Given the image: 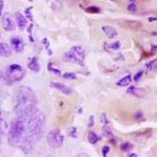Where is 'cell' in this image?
I'll use <instances>...</instances> for the list:
<instances>
[{
	"label": "cell",
	"mask_w": 157,
	"mask_h": 157,
	"mask_svg": "<svg viewBox=\"0 0 157 157\" xmlns=\"http://www.w3.org/2000/svg\"><path fill=\"white\" fill-rule=\"evenodd\" d=\"M64 137L58 129H53L47 134V141L50 147L53 148H61L64 144Z\"/></svg>",
	"instance_id": "cell-6"
},
{
	"label": "cell",
	"mask_w": 157,
	"mask_h": 157,
	"mask_svg": "<svg viewBox=\"0 0 157 157\" xmlns=\"http://www.w3.org/2000/svg\"><path fill=\"white\" fill-rule=\"evenodd\" d=\"M30 1H32V0H30Z\"/></svg>",
	"instance_id": "cell-39"
},
{
	"label": "cell",
	"mask_w": 157,
	"mask_h": 157,
	"mask_svg": "<svg viewBox=\"0 0 157 157\" xmlns=\"http://www.w3.org/2000/svg\"><path fill=\"white\" fill-rule=\"evenodd\" d=\"M1 17L2 27L6 32H12L16 28V21H14L13 17L10 13H5Z\"/></svg>",
	"instance_id": "cell-7"
},
{
	"label": "cell",
	"mask_w": 157,
	"mask_h": 157,
	"mask_svg": "<svg viewBox=\"0 0 157 157\" xmlns=\"http://www.w3.org/2000/svg\"><path fill=\"white\" fill-rule=\"evenodd\" d=\"M148 20H149L150 21H155V20H157V18H149Z\"/></svg>",
	"instance_id": "cell-36"
},
{
	"label": "cell",
	"mask_w": 157,
	"mask_h": 157,
	"mask_svg": "<svg viewBox=\"0 0 157 157\" xmlns=\"http://www.w3.org/2000/svg\"><path fill=\"white\" fill-rule=\"evenodd\" d=\"M128 156H134V157H137V155H136L135 153H131V155H127Z\"/></svg>",
	"instance_id": "cell-35"
},
{
	"label": "cell",
	"mask_w": 157,
	"mask_h": 157,
	"mask_svg": "<svg viewBox=\"0 0 157 157\" xmlns=\"http://www.w3.org/2000/svg\"><path fill=\"white\" fill-rule=\"evenodd\" d=\"M10 46L12 47V50L15 53L21 54L25 50V43L23 38L21 37V36H15L10 38Z\"/></svg>",
	"instance_id": "cell-8"
},
{
	"label": "cell",
	"mask_w": 157,
	"mask_h": 157,
	"mask_svg": "<svg viewBox=\"0 0 157 157\" xmlns=\"http://www.w3.org/2000/svg\"><path fill=\"white\" fill-rule=\"evenodd\" d=\"M13 103L17 115L21 117H26L36 109L38 103L37 96L35 91L29 86H19L14 91Z\"/></svg>",
	"instance_id": "cell-2"
},
{
	"label": "cell",
	"mask_w": 157,
	"mask_h": 157,
	"mask_svg": "<svg viewBox=\"0 0 157 157\" xmlns=\"http://www.w3.org/2000/svg\"><path fill=\"white\" fill-rule=\"evenodd\" d=\"M1 141H2V135H1V132H0V144H1Z\"/></svg>",
	"instance_id": "cell-37"
},
{
	"label": "cell",
	"mask_w": 157,
	"mask_h": 157,
	"mask_svg": "<svg viewBox=\"0 0 157 157\" xmlns=\"http://www.w3.org/2000/svg\"><path fill=\"white\" fill-rule=\"evenodd\" d=\"M63 77L66 79H75L76 78V75L73 72H66L63 75Z\"/></svg>",
	"instance_id": "cell-24"
},
{
	"label": "cell",
	"mask_w": 157,
	"mask_h": 157,
	"mask_svg": "<svg viewBox=\"0 0 157 157\" xmlns=\"http://www.w3.org/2000/svg\"><path fill=\"white\" fill-rule=\"evenodd\" d=\"M48 70L50 71V72L55 74V75H61V71H60L58 68H56L55 67L51 64V63H50V64H48Z\"/></svg>",
	"instance_id": "cell-19"
},
{
	"label": "cell",
	"mask_w": 157,
	"mask_h": 157,
	"mask_svg": "<svg viewBox=\"0 0 157 157\" xmlns=\"http://www.w3.org/2000/svg\"><path fill=\"white\" fill-rule=\"evenodd\" d=\"M84 58H85V50L80 46L72 47L69 52H67L63 55L64 61L76 62L82 66L84 64Z\"/></svg>",
	"instance_id": "cell-5"
},
{
	"label": "cell",
	"mask_w": 157,
	"mask_h": 157,
	"mask_svg": "<svg viewBox=\"0 0 157 157\" xmlns=\"http://www.w3.org/2000/svg\"><path fill=\"white\" fill-rule=\"evenodd\" d=\"M2 124H4V122L2 120V118H1V113H0V128L2 127Z\"/></svg>",
	"instance_id": "cell-33"
},
{
	"label": "cell",
	"mask_w": 157,
	"mask_h": 157,
	"mask_svg": "<svg viewBox=\"0 0 157 157\" xmlns=\"http://www.w3.org/2000/svg\"><path fill=\"white\" fill-rule=\"evenodd\" d=\"M4 8V2L3 0H0V16L2 15V10Z\"/></svg>",
	"instance_id": "cell-29"
},
{
	"label": "cell",
	"mask_w": 157,
	"mask_h": 157,
	"mask_svg": "<svg viewBox=\"0 0 157 157\" xmlns=\"http://www.w3.org/2000/svg\"><path fill=\"white\" fill-rule=\"evenodd\" d=\"M12 53L11 46L6 43H0V55L4 57H9L12 55Z\"/></svg>",
	"instance_id": "cell-12"
},
{
	"label": "cell",
	"mask_w": 157,
	"mask_h": 157,
	"mask_svg": "<svg viewBox=\"0 0 157 157\" xmlns=\"http://www.w3.org/2000/svg\"><path fill=\"white\" fill-rule=\"evenodd\" d=\"M68 134L70 137H73V138H76L78 137V133H77V129L75 127H71L68 130Z\"/></svg>",
	"instance_id": "cell-22"
},
{
	"label": "cell",
	"mask_w": 157,
	"mask_h": 157,
	"mask_svg": "<svg viewBox=\"0 0 157 157\" xmlns=\"http://www.w3.org/2000/svg\"><path fill=\"white\" fill-rule=\"evenodd\" d=\"M109 151H110V148H109V146H107V145L104 146L103 148H102V154H103L104 156H106L107 154L109 152Z\"/></svg>",
	"instance_id": "cell-26"
},
{
	"label": "cell",
	"mask_w": 157,
	"mask_h": 157,
	"mask_svg": "<svg viewBox=\"0 0 157 157\" xmlns=\"http://www.w3.org/2000/svg\"><path fill=\"white\" fill-rule=\"evenodd\" d=\"M131 81H132V77H131V75H126V76H124L123 78H121V79L117 82V85L119 86H127L128 85H130Z\"/></svg>",
	"instance_id": "cell-17"
},
{
	"label": "cell",
	"mask_w": 157,
	"mask_h": 157,
	"mask_svg": "<svg viewBox=\"0 0 157 157\" xmlns=\"http://www.w3.org/2000/svg\"><path fill=\"white\" fill-rule=\"evenodd\" d=\"M94 116H91L90 117V120H89V127H92V126L94 125Z\"/></svg>",
	"instance_id": "cell-30"
},
{
	"label": "cell",
	"mask_w": 157,
	"mask_h": 157,
	"mask_svg": "<svg viewBox=\"0 0 157 157\" xmlns=\"http://www.w3.org/2000/svg\"><path fill=\"white\" fill-rule=\"evenodd\" d=\"M100 140L101 137L98 135V134H96V133L92 131V130L90 131L89 134H88V141H89V142L90 143V144L94 145V144H96V143L98 142V141H100Z\"/></svg>",
	"instance_id": "cell-16"
},
{
	"label": "cell",
	"mask_w": 157,
	"mask_h": 157,
	"mask_svg": "<svg viewBox=\"0 0 157 157\" xmlns=\"http://www.w3.org/2000/svg\"><path fill=\"white\" fill-rule=\"evenodd\" d=\"M15 21L20 30H24L28 25V19L22 14L21 13L16 12L14 14Z\"/></svg>",
	"instance_id": "cell-11"
},
{
	"label": "cell",
	"mask_w": 157,
	"mask_h": 157,
	"mask_svg": "<svg viewBox=\"0 0 157 157\" xmlns=\"http://www.w3.org/2000/svg\"><path fill=\"white\" fill-rule=\"evenodd\" d=\"M101 123H105V124H107L109 123L105 114H101Z\"/></svg>",
	"instance_id": "cell-28"
},
{
	"label": "cell",
	"mask_w": 157,
	"mask_h": 157,
	"mask_svg": "<svg viewBox=\"0 0 157 157\" xmlns=\"http://www.w3.org/2000/svg\"><path fill=\"white\" fill-rule=\"evenodd\" d=\"M28 68L34 72H39V70H40V64H39L37 57H32V60L28 64Z\"/></svg>",
	"instance_id": "cell-15"
},
{
	"label": "cell",
	"mask_w": 157,
	"mask_h": 157,
	"mask_svg": "<svg viewBox=\"0 0 157 157\" xmlns=\"http://www.w3.org/2000/svg\"><path fill=\"white\" fill-rule=\"evenodd\" d=\"M145 1H148V0H145Z\"/></svg>",
	"instance_id": "cell-38"
},
{
	"label": "cell",
	"mask_w": 157,
	"mask_h": 157,
	"mask_svg": "<svg viewBox=\"0 0 157 157\" xmlns=\"http://www.w3.org/2000/svg\"><path fill=\"white\" fill-rule=\"evenodd\" d=\"M50 86L54 89L57 90L58 91L61 92L62 94L65 95H70L72 94V90L69 87V86H66L65 84L61 83V82H52L50 83Z\"/></svg>",
	"instance_id": "cell-9"
},
{
	"label": "cell",
	"mask_w": 157,
	"mask_h": 157,
	"mask_svg": "<svg viewBox=\"0 0 157 157\" xmlns=\"http://www.w3.org/2000/svg\"><path fill=\"white\" fill-rule=\"evenodd\" d=\"M103 133H104V134L106 136V137H110V136L113 134L112 129H111L108 125H104Z\"/></svg>",
	"instance_id": "cell-20"
},
{
	"label": "cell",
	"mask_w": 157,
	"mask_h": 157,
	"mask_svg": "<svg viewBox=\"0 0 157 157\" xmlns=\"http://www.w3.org/2000/svg\"><path fill=\"white\" fill-rule=\"evenodd\" d=\"M86 11L90 13H99L101 12L100 9L96 6H90V7L86 8Z\"/></svg>",
	"instance_id": "cell-21"
},
{
	"label": "cell",
	"mask_w": 157,
	"mask_h": 157,
	"mask_svg": "<svg viewBox=\"0 0 157 157\" xmlns=\"http://www.w3.org/2000/svg\"><path fill=\"white\" fill-rule=\"evenodd\" d=\"M143 75V71H138L137 74H136L135 75H134V80L135 81H138L140 79V78H141V76Z\"/></svg>",
	"instance_id": "cell-27"
},
{
	"label": "cell",
	"mask_w": 157,
	"mask_h": 157,
	"mask_svg": "<svg viewBox=\"0 0 157 157\" xmlns=\"http://www.w3.org/2000/svg\"><path fill=\"white\" fill-rule=\"evenodd\" d=\"M26 130V119L25 117L14 118L10 123L8 131V143L11 146H16L21 144Z\"/></svg>",
	"instance_id": "cell-3"
},
{
	"label": "cell",
	"mask_w": 157,
	"mask_h": 157,
	"mask_svg": "<svg viewBox=\"0 0 157 157\" xmlns=\"http://www.w3.org/2000/svg\"><path fill=\"white\" fill-rule=\"evenodd\" d=\"M121 26L124 27L125 29H131V30H139L142 29L143 24L141 21H132V20H127L121 22Z\"/></svg>",
	"instance_id": "cell-10"
},
{
	"label": "cell",
	"mask_w": 157,
	"mask_h": 157,
	"mask_svg": "<svg viewBox=\"0 0 157 157\" xmlns=\"http://www.w3.org/2000/svg\"><path fill=\"white\" fill-rule=\"evenodd\" d=\"M127 10H128V11H130V12L131 13H135L137 10V6H136L134 3L130 4V5L127 6Z\"/></svg>",
	"instance_id": "cell-25"
},
{
	"label": "cell",
	"mask_w": 157,
	"mask_h": 157,
	"mask_svg": "<svg viewBox=\"0 0 157 157\" xmlns=\"http://www.w3.org/2000/svg\"><path fill=\"white\" fill-rule=\"evenodd\" d=\"M133 145L130 144V142H124L120 145V149L123 152H129L130 149H132Z\"/></svg>",
	"instance_id": "cell-18"
},
{
	"label": "cell",
	"mask_w": 157,
	"mask_h": 157,
	"mask_svg": "<svg viewBox=\"0 0 157 157\" xmlns=\"http://www.w3.org/2000/svg\"><path fill=\"white\" fill-rule=\"evenodd\" d=\"M108 47H109V48L116 50H119V49L120 48L121 45H120V42L116 41V42H115V43H111V44H109Z\"/></svg>",
	"instance_id": "cell-23"
},
{
	"label": "cell",
	"mask_w": 157,
	"mask_h": 157,
	"mask_svg": "<svg viewBox=\"0 0 157 157\" xmlns=\"http://www.w3.org/2000/svg\"><path fill=\"white\" fill-rule=\"evenodd\" d=\"M31 8H28V9H26V10H25V13H26V15H27V17L29 18H30V19H32V17H31V16H32V14H31L30 13V10H31Z\"/></svg>",
	"instance_id": "cell-31"
},
{
	"label": "cell",
	"mask_w": 157,
	"mask_h": 157,
	"mask_svg": "<svg viewBox=\"0 0 157 157\" xmlns=\"http://www.w3.org/2000/svg\"><path fill=\"white\" fill-rule=\"evenodd\" d=\"M101 29L104 33L110 39H114V38L117 37L118 32L115 28L112 27V26H104L101 28Z\"/></svg>",
	"instance_id": "cell-14"
},
{
	"label": "cell",
	"mask_w": 157,
	"mask_h": 157,
	"mask_svg": "<svg viewBox=\"0 0 157 157\" xmlns=\"http://www.w3.org/2000/svg\"><path fill=\"white\" fill-rule=\"evenodd\" d=\"M25 119L26 130L20 145L25 152H29L34 148L44 131L46 116L41 110L36 109Z\"/></svg>",
	"instance_id": "cell-1"
},
{
	"label": "cell",
	"mask_w": 157,
	"mask_h": 157,
	"mask_svg": "<svg viewBox=\"0 0 157 157\" xmlns=\"http://www.w3.org/2000/svg\"><path fill=\"white\" fill-rule=\"evenodd\" d=\"M129 94L137 98H144L145 96V90L143 88L136 87V86H130L127 90Z\"/></svg>",
	"instance_id": "cell-13"
},
{
	"label": "cell",
	"mask_w": 157,
	"mask_h": 157,
	"mask_svg": "<svg viewBox=\"0 0 157 157\" xmlns=\"http://www.w3.org/2000/svg\"><path fill=\"white\" fill-rule=\"evenodd\" d=\"M136 119H141V117H142V113H141V112H138V113H137V115H136Z\"/></svg>",
	"instance_id": "cell-32"
},
{
	"label": "cell",
	"mask_w": 157,
	"mask_h": 157,
	"mask_svg": "<svg viewBox=\"0 0 157 157\" xmlns=\"http://www.w3.org/2000/svg\"><path fill=\"white\" fill-rule=\"evenodd\" d=\"M3 76L4 75H3V73H2V71L0 70V80H1L2 78H3Z\"/></svg>",
	"instance_id": "cell-34"
},
{
	"label": "cell",
	"mask_w": 157,
	"mask_h": 157,
	"mask_svg": "<svg viewBox=\"0 0 157 157\" xmlns=\"http://www.w3.org/2000/svg\"><path fill=\"white\" fill-rule=\"evenodd\" d=\"M25 70L21 65L18 64H10L6 70L4 79L6 83L12 85L13 83L21 81L25 76Z\"/></svg>",
	"instance_id": "cell-4"
}]
</instances>
